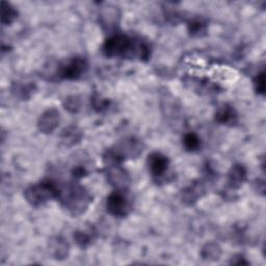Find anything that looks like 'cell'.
Wrapping results in <instances>:
<instances>
[{"mask_svg": "<svg viewBox=\"0 0 266 266\" xmlns=\"http://www.w3.org/2000/svg\"><path fill=\"white\" fill-rule=\"evenodd\" d=\"M62 200L72 214L78 215L89 206L91 203V196L80 185H72L64 192Z\"/></svg>", "mask_w": 266, "mask_h": 266, "instance_id": "cell-1", "label": "cell"}, {"mask_svg": "<svg viewBox=\"0 0 266 266\" xmlns=\"http://www.w3.org/2000/svg\"><path fill=\"white\" fill-rule=\"evenodd\" d=\"M59 197V189L50 181L31 185L25 190V198L32 206H41L48 201Z\"/></svg>", "mask_w": 266, "mask_h": 266, "instance_id": "cell-2", "label": "cell"}, {"mask_svg": "<svg viewBox=\"0 0 266 266\" xmlns=\"http://www.w3.org/2000/svg\"><path fill=\"white\" fill-rule=\"evenodd\" d=\"M88 68L87 60L82 57H74L65 65L60 66L58 75L64 79L75 80L78 79Z\"/></svg>", "mask_w": 266, "mask_h": 266, "instance_id": "cell-3", "label": "cell"}, {"mask_svg": "<svg viewBox=\"0 0 266 266\" xmlns=\"http://www.w3.org/2000/svg\"><path fill=\"white\" fill-rule=\"evenodd\" d=\"M129 208V204L122 191L111 193L106 201V209L115 216H125Z\"/></svg>", "mask_w": 266, "mask_h": 266, "instance_id": "cell-4", "label": "cell"}, {"mask_svg": "<svg viewBox=\"0 0 266 266\" xmlns=\"http://www.w3.org/2000/svg\"><path fill=\"white\" fill-rule=\"evenodd\" d=\"M141 143L139 140L135 139V138H127L124 141L121 142V144L119 146V148L117 149V151H114L121 159H125L126 157L127 158H135V157L139 156V154L141 153Z\"/></svg>", "mask_w": 266, "mask_h": 266, "instance_id": "cell-5", "label": "cell"}, {"mask_svg": "<svg viewBox=\"0 0 266 266\" xmlns=\"http://www.w3.org/2000/svg\"><path fill=\"white\" fill-rule=\"evenodd\" d=\"M168 163H170V161H168L167 157L162 155L161 153L155 152L149 155L148 158L149 171L155 178H160L166 173Z\"/></svg>", "mask_w": 266, "mask_h": 266, "instance_id": "cell-6", "label": "cell"}, {"mask_svg": "<svg viewBox=\"0 0 266 266\" xmlns=\"http://www.w3.org/2000/svg\"><path fill=\"white\" fill-rule=\"evenodd\" d=\"M59 113L55 108L47 110L39 120V128L44 133H51L58 125Z\"/></svg>", "mask_w": 266, "mask_h": 266, "instance_id": "cell-7", "label": "cell"}, {"mask_svg": "<svg viewBox=\"0 0 266 266\" xmlns=\"http://www.w3.org/2000/svg\"><path fill=\"white\" fill-rule=\"evenodd\" d=\"M247 179V170L244 165L235 164L228 174V183L231 188H239Z\"/></svg>", "mask_w": 266, "mask_h": 266, "instance_id": "cell-8", "label": "cell"}, {"mask_svg": "<svg viewBox=\"0 0 266 266\" xmlns=\"http://www.w3.org/2000/svg\"><path fill=\"white\" fill-rule=\"evenodd\" d=\"M236 119V111L234 110L233 106L229 104L222 105L215 114V121L221 124H232L235 122Z\"/></svg>", "mask_w": 266, "mask_h": 266, "instance_id": "cell-9", "label": "cell"}, {"mask_svg": "<svg viewBox=\"0 0 266 266\" xmlns=\"http://www.w3.org/2000/svg\"><path fill=\"white\" fill-rule=\"evenodd\" d=\"M205 191L204 185L201 182L192 183L189 187H187L182 193V201L188 205L196 203Z\"/></svg>", "mask_w": 266, "mask_h": 266, "instance_id": "cell-10", "label": "cell"}, {"mask_svg": "<svg viewBox=\"0 0 266 266\" xmlns=\"http://www.w3.org/2000/svg\"><path fill=\"white\" fill-rule=\"evenodd\" d=\"M50 251L55 259H65L69 253V245L62 237H56L50 244Z\"/></svg>", "mask_w": 266, "mask_h": 266, "instance_id": "cell-11", "label": "cell"}, {"mask_svg": "<svg viewBox=\"0 0 266 266\" xmlns=\"http://www.w3.org/2000/svg\"><path fill=\"white\" fill-rule=\"evenodd\" d=\"M81 131L75 127L70 126L66 128L62 133V141L66 144V146H73V144L77 143L81 139Z\"/></svg>", "mask_w": 266, "mask_h": 266, "instance_id": "cell-12", "label": "cell"}, {"mask_svg": "<svg viewBox=\"0 0 266 266\" xmlns=\"http://www.w3.org/2000/svg\"><path fill=\"white\" fill-rule=\"evenodd\" d=\"M101 21L103 26L107 28H112L115 26V24L118 21V9L116 7H105L101 10V15H100Z\"/></svg>", "mask_w": 266, "mask_h": 266, "instance_id": "cell-13", "label": "cell"}, {"mask_svg": "<svg viewBox=\"0 0 266 266\" xmlns=\"http://www.w3.org/2000/svg\"><path fill=\"white\" fill-rule=\"evenodd\" d=\"M221 254H222V250L220 248L219 245L216 244H207L202 249L201 252V255L203 257V259L205 260H219L221 257Z\"/></svg>", "mask_w": 266, "mask_h": 266, "instance_id": "cell-14", "label": "cell"}, {"mask_svg": "<svg viewBox=\"0 0 266 266\" xmlns=\"http://www.w3.org/2000/svg\"><path fill=\"white\" fill-rule=\"evenodd\" d=\"M183 144L187 151L195 152L201 148V139L195 132H189L184 136Z\"/></svg>", "mask_w": 266, "mask_h": 266, "instance_id": "cell-15", "label": "cell"}, {"mask_svg": "<svg viewBox=\"0 0 266 266\" xmlns=\"http://www.w3.org/2000/svg\"><path fill=\"white\" fill-rule=\"evenodd\" d=\"M18 16L17 10L11 6L9 3L3 1L2 2V15H1V22L3 25L5 24H10Z\"/></svg>", "mask_w": 266, "mask_h": 266, "instance_id": "cell-16", "label": "cell"}, {"mask_svg": "<svg viewBox=\"0 0 266 266\" xmlns=\"http://www.w3.org/2000/svg\"><path fill=\"white\" fill-rule=\"evenodd\" d=\"M188 31L192 37H202L206 33V23L202 20H193L189 23Z\"/></svg>", "mask_w": 266, "mask_h": 266, "instance_id": "cell-17", "label": "cell"}, {"mask_svg": "<svg viewBox=\"0 0 266 266\" xmlns=\"http://www.w3.org/2000/svg\"><path fill=\"white\" fill-rule=\"evenodd\" d=\"M64 106L66 107V110H68L71 113L78 112L79 107H80V100L76 96L68 97V98L64 102Z\"/></svg>", "mask_w": 266, "mask_h": 266, "instance_id": "cell-18", "label": "cell"}, {"mask_svg": "<svg viewBox=\"0 0 266 266\" xmlns=\"http://www.w3.org/2000/svg\"><path fill=\"white\" fill-rule=\"evenodd\" d=\"M254 88L258 94L264 95L265 93V72L262 71L254 79Z\"/></svg>", "mask_w": 266, "mask_h": 266, "instance_id": "cell-19", "label": "cell"}, {"mask_svg": "<svg viewBox=\"0 0 266 266\" xmlns=\"http://www.w3.org/2000/svg\"><path fill=\"white\" fill-rule=\"evenodd\" d=\"M74 238L76 240V243L81 247V248H86L89 246L92 241V236L84 231H78L75 233Z\"/></svg>", "mask_w": 266, "mask_h": 266, "instance_id": "cell-20", "label": "cell"}, {"mask_svg": "<svg viewBox=\"0 0 266 266\" xmlns=\"http://www.w3.org/2000/svg\"><path fill=\"white\" fill-rule=\"evenodd\" d=\"M92 102H93V106L95 107V110H97V111L105 110V108L108 106V104H110V101L106 100V99H101L100 97H98V96L93 97Z\"/></svg>", "mask_w": 266, "mask_h": 266, "instance_id": "cell-21", "label": "cell"}, {"mask_svg": "<svg viewBox=\"0 0 266 266\" xmlns=\"http://www.w3.org/2000/svg\"><path fill=\"white\" fill-rule=\"evenodd\" d=\"M256 184H257V190L261 195H264L265 193V183L263 180H257L256 181Z\"/></svg>", "mask_w": 266, "mask_h": 266, "instance_id": "cell-22", "label": "cell"}, {"mask_svg": "<svg viewBox=\"0 0 266 266\" xmlns=\"http://www.w3.org/2000/svg\"><path fill=\"white\" fill-rule=\"evenodd\" d=\"M84 174H86V171H84V168H82V167H76L75 170L73 171V175L76 178H81L84 176Z\"/></svg>", "mask_w": 266, "mask_h": 266, "instance_id": "cell-23", "label": "cell"}]
</instances>
